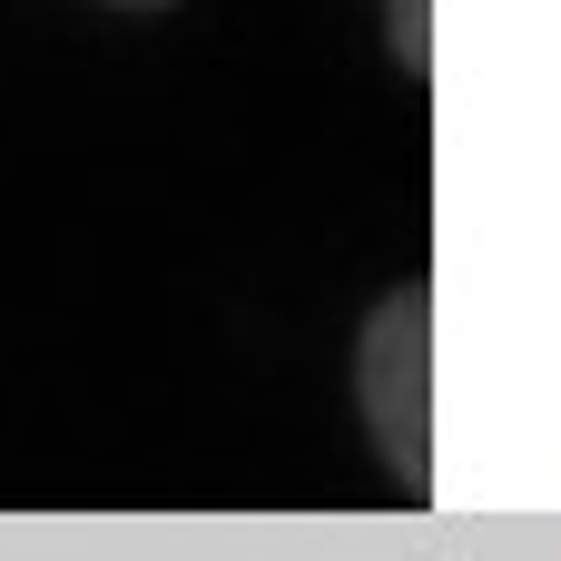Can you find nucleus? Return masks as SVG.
<instances>
[{"mask_svg":"<svg viewBox=\"0 0 561 561\" xmlns=\"http://www.w3.org/2000/svg\"><path fill=\"white\" fill-rule=\"evenodd\" d=\"M118 10H158V0H118Z\"/></svg>","mask_w":561,"mask_h":561,"instance_id":"obj_2","label":"nucleus"},{"mask_svg":"<svg viewBox=\"0 0 561 561\" xmlns=\"http://www.w3.org/2000/svg\"><path fill=\"white\" fill-rule=\"evenodd\" d=\"M375 424L385 463L424 493V296H394L375 316Z\"/></svg>","mask_w":561,"mask_h":561,"instance_id":"obj_1","label":"nucleus"}]
</instances>
